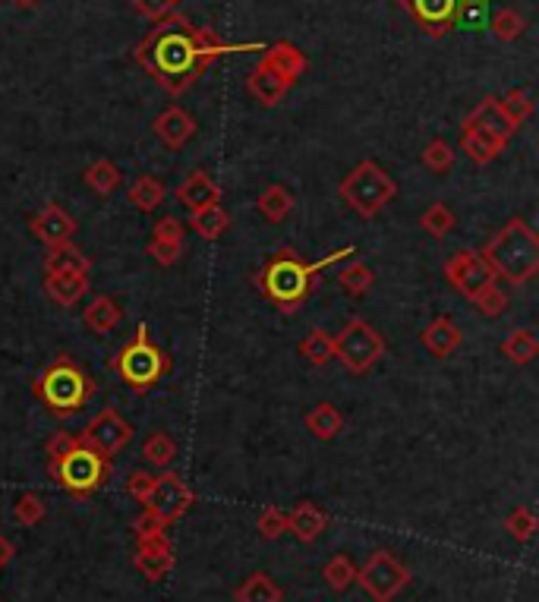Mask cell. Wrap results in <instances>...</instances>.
Instances as JSON below:
<instances>
[{
	"label": "cell",
	"mask_w": 539,
	"mask_h": 602,
	"mask_svg": "<svg viewBox=\"0 0 539 602\" xmlns=\"http://www.w3.org/2000/svg\"><path fill=\"white\" fill-rule=\"evenodd\" d=\"M183 26H186L183 19H174L171 26H164V32L158 29L139 51L142 64L149 67L152 76L174 95L190 86L196 70L202 67V60L234 51V48L221 45L212 32H193Z\"/></svg>",
	"instance_id": "6da1fadb"
},
{
	"label": "cell",
	"mask_w": 539,
	"mask_h": 602,
	"mask_svg": "<svg viewBox=\"0 0 539 602\" xmlns=\"http://www.w3.org/2000/svg\"><path fill=\"white\" fill-rule=\"evenodd\" d=\"M354 253H357V246H341V249L328 253L319 262H300L294 256V249H278V256L268 262L259 284L265 287V294L272 297L281 309L294 313V309L300 306V300L309 294V281H313L322 268L335 265V262H341L347 256H354Z\"/></svg>",
	"instance_id": "7a4b0ae2"
},
{
	"label": "cell",
	"mask_w": 539,
	"mask_h": 602,
	"mask_svg": "<svg viewBox=\"0 0 539 602\" xmlns=\"http://www.w3.org/2000/svg\"><path fill=\"white\" fill-rule=\"evenodd\" d=\"M495 278L524 284L539 272V237L524 218L508 221L480 253Z\"/></svg>",
	"instance_id": "3957f363"
},
{
	"label": "cell",
	"mask_w": 539,
	"mask_h": 602,
	"mask_svg": "<svg viewBox=\"0 0 539 602\" xmlns=\"http://www.w3.org/2000/svg\"><path fill=\"white\" fill-rule=\"evenodd\" d=\"M92 391H95L92 379L70 357L54 360L35 382V394L54 413H76L92 398Z\"/></svg>",
	"instance_id": "277c9868"
},
{
	"label": "cell",
	"mask_w": 539,
	"mask_h": 602,
	"mask_svg": "<svg viewBox=\"0 0 539 602\" xmlns=\"http://www.w3.org/2000/svg\"><path fill=\"white\" fill-rule=\"evenodd\" d=\"M395 196H398V183L391 180L388 171H382L376 161L357 164V168L341 180V199L363 218H376Z\"/></svg>",
	"instance_id": "5b68a950"
},
{
	"label": "cell",
	"mask_w": 539,
	"mask_h": 602,
	"mask_svg": "<svg viewBox=\"0 0 539 602\" xmlns=\"http://www.w3.org/2000/svg\"><path fill=\"white\" fill-rule=\"evenodd\" d=\"M105 473H108V458H101L92 448L86 445H73L67 454L51 461V476L54 483H60L67 492L73 495H89L95 492L101 483H105Z\"/></svg>",
	"instance_id": "8992f818"
},
{
	"label": "cell",
	"mask_w": 539,
	"mask_h": 602,
	"mask_svg": "<svg viewBox=\"0 0 539 602\" xmlns=\"http://www.w3.org/2000/svg\"><path fill=\"white\" fill-rule=\"evenodd\" d=\"M168 357L149 341V325L136 328V338L120 350L117 357V372L123 376V382L133 388H152L164 372H168Z\"/></svg>",
	"instance_id": "52a82bcc"
},
{
	"label": "cell",
	"mask_w": 539,
	"mask_h": 602,
	"mask_svg": "<svg viewBox=\"0 0 539 602\" xmlns=\"http://www.w3.org/2000/svg\"><path fill=\"white\" fill-rule=\"evenodd\" d=\"M385 354V341L376 328L363 319H350L344 325V331L335 341V357L354 372V376H363L372 366H376Z\"/></svg>",
	"instance_id": "ba28073f"
},
{
	"label": "cell",
	"mask_w": 539,
	"mask_h": 602,
	"mask_svg": "<svg viewBox=\"0 0 539 602\" xmlns=\"http://www.w3.org/2000/svg\"><path fill=\"white\" fill-rule=\"evenodd\" d=\"M407 580H410V571L391 552H376L357 571V584L376 602H391L407 587Z\"/></svg>",
	"instance_id": "9c48e42d"
},
{
	"label": "cell",
	"mask_w": 539,
	"mask_h": 602,
	"mask_svg": "<svg viewBox=\"0 0 539 602\" xmlns=\"http://www.w3.org/2000/svg\"><path fill=\"white\" fill-rule=\"evenodd\" d=\"M193 498H196L193 489L186 486L177 473H161V476H155V483L142 505H145V511H152L161 524H174L190 511Z\"/></svg>",
	"instance_id": "30bf717a"
},
{
	"label": "cell",
	"mask_w": 539,
	"mask_h": 602,
	"mask_svg": "<svg viewBox=\"0 0 539 602\" xmlns=\"http://www.w3.org/2000/svg\"><path fill=\"white\" fill-rule=\"evenodd\" d=\"M130 439H133V426L123 420L114 407L101 410L98 417L86 426V432L79 435V442L86 448H92L95 454H101V458H111V454H117Z\"/></svg>",
	"instance_id": "8fae6325"
},
{
	"label": "cell",
	"mask_w": 539,
	"mask_h": 602,
	"mask_svg": "<svg viewBox=\"0 0 539 602\" xmlns=\"http://www.w3.org/2000/svg\"><path fill=\"white\" fill-rule=\"evenodd\" d=\"M445 278L467 300H473L476 294H480V290H486L489 284H495L492 268L486 265V259L476 253V249H461V253H454L445 262Z\"/></svg>",
	"instance_id": "7c38bea8"
},
{
	"label": "cell",
	"mask_w": 539,
	"mask_h": 602,
	"mask_svg": "<svg viewBox=\"0 0 539 602\" xmlns=\"http://www.w3.org/2000/svg\"><path fill=\"white\" fill-rule=\"evenodd\" d=\"M136 571L145 580H164L168 571L174 568V549L168 543V536H155V539H136Z\"/></svg>",
	"instance_id": "4fadbf2b"
},
{
	"label": "cell",
	"mask_w": 539,
	"mask_h": 602,
	"mask_svg": "<svg viewBox=\"0 0 539 602\" xmlns=\"http://www.w3.org/2000/svg\"><path fill=\"white\" fill-rule=\"evenodd\" d=\"M177 202L183 205L186 212H202V209H209V205H218L221 202V190H218V183L205 174V171H193L190 177H186L180 186H177Z\"/></svg>",
	"instance_id": "5bb4252c"
},
{
	"label": "cell",
	"mask_w": 539,
	"mask_h": 602,
	"mask_svg": "<svg viewBox=\"0 0 539 602\" xmlns=\"http://www.w3.org/2000/svg\"><path fill=\"white\" fill-rule=\"evenodd\" d=\"M32 234L45 243V246H60L70 243L76 234V221L60 209V205H48L32 218Z\"/></svg>",
	"instance_id": "9a60e30c"
},
{
	"label": "cell",
	"mask_w": 539,
	"mask_h": 602,
	"mask_svg": "<svg viewBox=\"0 0 539 602\" xmlns=\"http://www.w3.org/2000/svg\"><path fill=\"white\" fill-rule=\"evenodd\" d=\"M155 136L168 145V149H183L186 142L196 136V120L183 108H168L155 117Z\"/></svg>",
	"instance_id": "2e32d148"
},
{
	"label": "cell",
	"mask_w": 539,
	"mask_h": 602,
	"mask_svg": "<svg viewBox=\"0 0 539 602\" xmlns=\"http://www.w3.org/2000/svg\"><path fill=\"white\" fill-rule=\"evenodd\" d=\"M464 123H476V127L489 130L492 136H499L502 142H508V139L514 136V130H517L514 120L505 114V108H502L499 98H483L480 105H476V108L470 111V117H467Z\"/></svg>",
	"instance_id": "e0dca14e"
},
{
	"label": "cell",
	"mask_w": 539,
	"mask_h": 602,
	"mask_svg": "<svg viewBox=\"0 0 539 602\" xmlns=\"http://www.w3.org/2000/svg\"><path fill=\"white\" fill-rule=\"evenodd\" d=\"M287 527L297 533L300 543H313V539H319L322 530L328 527V514L313 502H300L287 514Z\"/></svg>",
	"instance_id": "ac0fdd59"
},
{
	"label": "cell",
	"mask_w": 539,
	"mask_h": 602,
	"mask_svg": "<svg viewBox=\"0 0 539 602\" xmlns=\"http://www.w3.org/2000/svg\"><path fill=\"white\" fill-rule=\"evenodd\" d=\"M423 344H426V350L432 357H451L454 350H458V344H461V328L454 325L448 316H439V319H432L426 325Z\"/></svg>",
	"instance_id": "d6986e66"
},
{
	"label": "cell",
	"mask_w": 539,
	"mask_h": 602,
	"mask_svg": "<svg viewBox=\"0 0 539 602\" xmlns=\"http://www.w3.org/2000/svg\"><path fill=\"white\" fill-rule=\"evenodd\" d=\"M89 256L76 249L73 243H60V246H51V253L45 259V272L48 275H89Z\"/></svg>",
	"instance_id": "ffe728a7"
},
{
	"label": "cell",
	"mask_w": 539,
	"mask_h": 602,
	"mask_svg": "<svg viewBox=\"0 0 539 602\" xmlns=\"http://www.w3.org/2000/svg\"><path fill=\"white\" fill-rule=\"evenodd\" d=\"M461 145H464V152H467L473 161H480V164L492 161L495 155H499V152L505 149V142H502L499 136H492L489 130L476 127V123H464Z\"/></svg>",
	"instance_id": "44dd1931"
},
{
	"label": "cell",
	"mask_w": 539,
	"mask_h": 602,
	"mask_svg": "<svg viewBox=\"0 0 539 602\" xmlns=\"http://www.w3.org/2000/svg\"><path fill=\"white\" fill-rule=\"evenodd\" d=\"M287 89H290V82L284 76H278L268 64H259L250 76V92L256 95V101H262L268 108L278 105V101L287 95Z\"/></svg>",
	"instance_id": "7402d4cb"
},
{
	"label": "cell",
	"mask_w": 539,
	"mask_h": 602,
	"mask_svg": "<svg viewBox=\"0 0 539 602\" xmlns=\"http://www.w3.org/2000/svg\"><path fill=\"white\" fill-rule=\"evenodd\" d=\"M45 294L60 306H76L89 294V278L86 275H48Z\"/></svg>",
	"instance_id": "603a6c76"
},
{
	"label": "cell",
	"mask_w": 539,
	"mask_h": 602,
	"mask_svg": "<svg viewBox=\"0 0 539 602\" xmlns=\"http://www.w3.org/2000/svg\"><path fill=\"white\" fill-rule=\"evenodd\" d=\"M120 319H123V313L111 297H95L86 309V316H82L86 328H92L95 335H108V331H114L120 325Z\"/></svg>",
	"instance_id": "cb8c5ba5"
},
{
	"label": "cell",
	"mask_w": 539,
	"mask_h": 602,
	"mask_svg": "<svg viewBox=\"0 0 539 602\" xmlns=\"http://www.w3.org/2000/svg\"><path fill=\"white\" fill-rule=\"evenodd\" d=\"M262 64H268L278 76H284L287 82H294L306 70V57L294 45H284V41H281V45H275L272 51L265 54Z\"/></svg>",
	"instance_id": "d4e9b609"
},
{
	"label": "cell",
	"mask_w": 539,
	"mask_h": 602,
	"mask_svg": "<svg viewBox=\"0 0 539 602\" xmlns=\"http://www.w3.org/2000/svg\"><path fill=\"white\" fill-rule=\"evenodd\" d=\"M237 602H281V587L268 574H250L234 593Z\"/></svg>",
	"instance_id": "484cf974"
},
{
	"label": "cell",
	"mask_w": 539,
	"mask_h": 602,
	"mask_svg": "<svg viewBox=\"0 0 539 602\" xmlns=\"http://www.w3.org/2000/svg\"><path fill=\"white\" fill-rule=\"evenodd\" d=\"M306 429L316 435V439H322V442H331L335 435L344 429V417L338 413V407H331V404H319L313 413L306 417Z\"/></svg>",
	"instance_id": "4316f807"
},
{
	"label": "cell",
	"mask_w": 539,
	"mask_h": 602,
	"mask_svg": "<svg viewBox=\"0 0 539 602\" xmlns=\"http://www.w3.org/2000/svg\"><path fill=\"white\" fill-rule=\"evenodd\" d=\"M227 224H231V218H227V212L221 209V205H209V209L190 215V227L202 240H218L227 231Z\"/></svg>",
	"instance_id": "83f0119b"
},
{
	"label": "cell",
	"mask_w": 539,
	"mask_h": 602,
	"mask_svg": "<svg viewBox=\"0 0 539 602\" xmlns=\"http://www.w3.org/2000/svg\"><path fill=\"white\" fill-rule=\"evenodd\" d=\"M130 202L136 205L139 212H155L158 205L164 202V183L152 174L139 177L133 186H130Z\"/></svg>",
	"instance_id": "f1b7e54d"
},
{
	"label": "cell",
	"mask_w": 539,
	"mask_h": 602,
	"mask_svg": "<svg viewBox=\"0 0 539 602\" xmlns=\"http://www.w3.org/2000/svg\"><path fill=\"white\" fill-rule=\"evenodd\" d=\"M290 209H294V196H290L284 186H265V190L259 193V212L268 218V221H284L290 215Z\"/></svg>",
	"instance_id": "f546056e"
},
{
	"label": "cell",
	"mask_w": 539,
	"mask_h": 602,
	"mask_svg": "<svg viewBox=\"0 0 539 602\" xmlns=\"http://www.w3.org/2000/svg\"><path fill=\"white\" fill-rule=\"evenodd\" d=\"M142 458L149 461L152 467H171L174 464V458H177V445H174V439L168 432H152L149 439H145V445H142Z\"/></svg>",
	"instance_id": "4dcf8cb0"
},
{
	"label": "cell",
	"mask_w": 539,
	"mask_h": 602,
	"mask_svg": "<svg viewBox=\"0 0 539 602\" xmlns=\"http://www.w3.org/2000/svg\"><path fill=\"white\" fill-rule=\"evenodd\" d=\"M82 177H86V183L92 186L98 196H111L117 186H120V168H117L114 161H108V158L95 161Z\"/></svg>",
	"instance_id": "1f68e13d"
},
{
	"label": "cell",
	"mask_w": 539,
	"mask_h": 602,
	"mask_svg": "<svg viewBox=\"0 0 539 602\" xmlns=\"http://www.w3.org/2000/svg\"><path fill=\"white\" fill-rule=\"evenodd\" d=\"M322 577H325V584L335 590V593H344L350 584H357V565L350 562L347 555H335L331 562L322 568Z\"/></svg>",
	"instance_id": "d6a6232c"
},
{
	"label": "cell",
	"mask_w": 539,
	"mask_h": 602,
	"mask_svg": "<svg viewBox=\"0 0 539 602\" xmlns=\"http://www.w3.org/2000/svg\"><path fill=\"white\" fill-rule=\"evenodd\" d=\"M300 354L313 363V366H322V363H328L331 357H335V338L331 335H325V331H309V335L303 338V344H300Z\"/></svg>",
	"instance_id": "836d02e7"
},
{
	"label": "cell",
	"mask_w": 539,
	"mask_h": 602,
	"mask_svg": "<svg viewBox=\"0 0 539 602\" xmlns=\"http://www.w3.org/2000/svg\"><path fill=\"white\" fill-rule=\"evenodd\" d=\"M505 357L511 360V363H530L536 354H539V341H536V335L533 331H527V328H521V331H514V335L505 341Z\"/></svg>",
	"instance_id": "e575fe53"
},
{
	"label": "cell",
	"mask_w": 539,
	"mask_h": 602,
	"mask_svg": "<svg viewBox=\"0 0 539 602\" xmlns=\"http://www.w3.org/2000/svg\"><path fill=\"white\" fill-rule=\"evenodd\" d=\"M372 281H376V275H372V268L363 265V262H354V265H347V268H341V272H338V284L347 290L350 297H363L366 290L372 287Z\"/></svg>",
	"instance_id": "d590c367"
},
{
	"label": "cell",
	"mask_w": 539,
	"mask_h": 602,
	"mask_svg": "<svg viewBox=\"0 0 539 602\" xmlns=\"http://www.w3.org/2000/svg\"><path fill=\"white\" fill-rule=\"evenodd\" d=\"M458 0H413V13H417L426 26H445Z\"/></svg>",
	"instance_id": "8d00e7d4"
},
{
	"label": "cell",
	"mask_w": 539,
	"mask_h": 602,
	"mask_svg": "<svg viewBox=\"0 0 539 602\" xmlns=\"http://www.w3.org/2000/svg\"><path fill=\"white\" fill-rule=\"evenodd\" d=\"M420 224H423V231L429 234V237H445L451 227H454V212L448 209L445 202H435V205H429V209L423 212V218H420Z\"/></svg>",
	"instance_id": "74e56055"
},
{
	"label": "cell",
	"mask_w": 539,
	"mask_h": 602,
	"mask_svg": "<svg viewBox=\"0 0 539 602\" xmlns=\"http://www.w3.org/2000/svg\"><path fill=\"white\" fill-rule=\"evenodd\" d=\"M13 514H16V521L23 524V527H35V524L45 521V502H41L35 492H23V495L16 498Z\"/></svg>",
	"instance_id": "f35d334b"
},
{
	"label": "cell",
	"mask_w": 539,
	"mask_h": 602,
	"mask_svg": "<svg viewBox=\"0 0 539 602\" xmlns=\"http://www.w3.org/2000/svg\"><path fill=\"white\" fill-rule=\"evenodd\" d=\"M423 164L432 174H445V171H451V164H454V149L445 139H432L426 145V152H423Z\"/></svg>",
	"instance_id": "ab89813d"
},
{
	"label": "cell",
	"mask_w": 539,
	"mask_h": 602,
	"mask_svg": "<svg viewBox=\"0 0 539 602\" xmlns=\"http://www.w3.org/2000/svg\"><path fill=\"white\" fill-rule=\"evenodd\" d=\"M473 303H476V309H480L483 316L495 319V316H502L508 309V294L499 284H489L486 290H480V294L473 297Z\"/></svg>",
	"instance_id": "60d3db41"
},
{
	"label": "cell",
	"mask_w": 539,
	"mask_h": 602,
	"mask_svg": "<svg viewBox=\"0 0 539 602\" xmlns=\"http://www.w3.org/2000/svg\"><path fill=\"white\" fill-rule=\"evenodd\" d=\"M502 108H505V114L514 120V127H521V123L533 114V98H530L527 89H511V92L502 98Z\"/></svg>",
	"instance_id": "b9f144b4"
},
{
	"label": "cell",
	"mask_w": 539,
	"mask_h": 602,
	"mask_svg": "<svg viewBox=\"0 0 539 602\" xmlns=\"http://www.w3.org/2000/svg\"><path fill=\"white\" fill-rule=\"evenodd\" d=\"M524 16L521 13H514V10H499L492 16V32H495V38H502V41H514L517 35L524 32Z\"/></svg>",
	"instance_id": "7bdbcfd3"
},
{
	"label": "cell",
	"mask_w": 539,
	"mask_h": 602,
	"mask_svg": "<svg viewBox=\"0 0 539 602\" xmlns=\"http://www.w3.org/2000/svg\"><path fill=\"white\" fill-rule=\"evenodd\" d=\"M505 530L517 539V543H527V539L533 536V530H536L533 511H530V508H514V511L508 514V521H505Z\"/></svg>",
	"instance_id": "ee69618b"
},
{
	"label": "cell",
	"mask_w": 539,
	"mask_h": 602,
	"mask_svg": "<svg viewBox=\"0 0 539 602\" xmlns=\"http://www.w3.org/2000/svg\"><path fill=\"white\" fill-rule=\"evenodd\" d=\"M259 536L262 539H278L284 530H287V514L281 511V508H265L262 514H259Z\"/></svg>",
	"instance_id": "f6af8a7d"
},
{
	"label": "cell",
	"mask_w": 539,
	"mask_h": 602,
	"mask_svg": "<svg viewBox=\"0 0 539 602\" xmlns=\"http://www.w3.org/2000/svg\"><path fill=\"white\" fill-rule=\"evenodd\" d=\"M183 234H186V227L180 224V218H161L158 224H155V231H152V240H164V243H183Z\"/></svg>",
	"instance_id": "bcb514c9"
},
{
	"label": "cell",
	"mask_w": 539,
	"mask_h": 602,
	"mask_svg": "<svg viewBox=\"0 0 539 602\" xmlns=\"http://www.w3.org/2000/svg\"><path fill=\"white\" fill-rule=\"evenodd\" d=\"M133 7L145 16V19H164L177 10V0H133Z\"/></svg>",
	"instance_id": "7dc6e473"
},
{
	"label": "cell",
	"mask_w": 539,
	"mask_h": 602,
	"mask_svg": "<svg viewBox=\"0 0 539 602\" xmlns=\"http://www.w3.org/2000/svg\"><path fill=\"white\" fill-rule=\"evenodd\" d=\"M164 527L168 524H161L152 511H145L142 517H136L133 533H136V539H155V536H164Z\"/></svg>",
	"instance_id": "c3c4849f"
},
{
	"label": "cell",
	"mask_w": 539,
	"mask_h": 602,
	"mask_svg": "<svg viewBox=\"0 0 539 602\" xmlns=\"http://www.w3.org/2000/svg\"><path fill=\"white\" fill-rule=\"evenodd\" d=\"M180 249H183V243H164V240L149 243V253L158 265H174L180 259Z\"/></svg>",
	"instance_id": "681fc988"
},
{
	"label": "cell",
	"mask_w": 539,
	"mask_h": 602,
	"mask_svg": "<svg viewBox=\"0 0 539 602\" xmlns=\"http://www.w3.org/2000/svg\"><path fill=\"white\" fill-rule=\"evenodd\" d=\"M152 483H155V476H152V473L133 470V473H130V480H127V492H130L133 498H139V502H145V495H149Z\"/></svg>",
	"instance_id": "f907efd6"
},
{
	"label": "cell",
	"mask_w": 539,
	"mask_h": 602,
	"mask_svg": "<svg viewBox=\"0 0 539 602\" xmlns=\"http://www.w3.org/2000/svg\"><path fill=\"white\" fill-rule=\"evenodd\" d=\"M73 445H79V439L76 435H67V432H54L51 439H48V445H45V451H48V458L54 461V458H60V454H67Z\"/></svg>",
	"instance_id": "816d5d0a"
},
{
	"label": "cell",
	"mask_w": 539,
	"mask_h": 602,
	"mask_svg": "<svg viewBox=\"0 0 539 602\" xmlns=\"http://www.w3.org/2000/svg\"><path fill=\"white\" fill-rule=\"evenodd\" d=\"M464 26H470V29H480L483 23H486V10H483V4L480 0H470V4H464Z\"/></svg>",
	"instance_id": "f5cc1de1"
},
{
	"label": "cell",
	"mask_w": 539,
	"mask_h": 602,
	"mask_svg": "<svg viewBox=\"0 0 539 602\" xmlns=\"http://www.w3.org/2000/svg\"><path fill=\"white\" fill-rule=\"evenodd\" d=\"M13 543H10V539L4 536V533H0V571H4L7 568V562H10V558H13Z\"/></svg>",
	"instance_id": "db71d44e"
},
{
	"label": "cell",
	"mask_w": 539,
	"mask_h": 602,
	"mask_svg": "<svg viewBox=\"0 0 539 602\" xmlns=\"http://www.w3.org/2000/svg\"><path fill=\"white\" fill-rule=\"evenodd\" d=\"M16 4H19V7H35L38 0H16Z\"/></svg>",
	"instance_id": "11a10c76"
},
{
	"label": "cell",
	"mask_w": 539,
	"mask_h": 602,
	"mask_svg": "<svg viewBox=\"0 0 539 602\" xmlns=\"http://www.w3.org/2000/svg\"><path fill=\"white\" fill-rule=\"evenodd\" d=\"M0 4H4V0H0Z\"/></svg>",
	"instance_id": "9f6ffc18"
}]
</instances>
